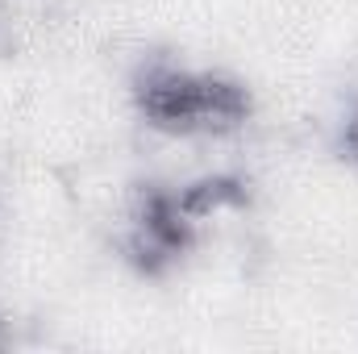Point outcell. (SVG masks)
Wrapping results in <instances>:
<instances>
[{
	"mask_svg": "<svg viewBox=\"0 0 358 354\" xmlns=\"http://www.w3.org/2000/svg\"><path fill=\"white\" fill-rule=\"evenodd\" d=\"M342 150H346L350 159H358V113L342 125Z\"/></svg>",
	"mask_w": 358,
	"mask_h": 354,
	"instance_id": "6da1fadb",
	"label": "cell"
}]
</instances>
